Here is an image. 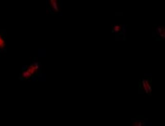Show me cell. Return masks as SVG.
<instances>
[{"mask_svg":"<svg viewBox=\"0 0 165 126\" xmlns=\"http://www.w3.org/2000/svg\"><path fill=\"white\" fill-rule=\"evenodd\" d=\"M39 69V64L37 62L33 63L23 71L21 77L23 79H28L36 73Z\"/></svg>","mask_w":165,"mask_h":126,"instance_id":"obj_1","label":"cell"},{"mask_svg":"<svg viewBox=\"0 0 165 126\" xmlns=\"http://www.w3.org/2000/svg\"><path fill=\"white\" fill-rule=\"evenodd\" d=\"M143 87L146 93H151V86H150L149 82L147 79H143L142 81Z\"/></svg>","mask_w":165,"mask_h":126,"instance_id":"obj_2","label":"cell"},{"mask_svg":"<svg viewBox=\"0 0 165 126\" xmlns=\"http://www.w3.org/2000/svg\"><path fill=\"white\" fill-rule=\"evenodd\" d=\"M50 4L51 7L54 10L58 11L59 9V5H58V1L56 0H51L50 1Z\"/></svg>","mask_w":165,"mask_h":126,"instance_id":"obj_3","label":"cell"},{"mask_svg":"<svg viewBox=\"0 0 165 126\" xmlns=\"http://www.w3.org/2000/svg\"><path fill=\"white\" fill-rule=\"evenodd\" d=\"M156 32L161 36V37L164 38L165 37V29L164 27L161 26H158Z\"/></svg>","mask_w":165,"mask_h":126,"instance_id":"obj_4","label":"cell"},{"mask_svg":"<svg viewBox=\"0 0 165 126\" xmlns=\"http://www.w3.org/2000/svg\"><path fill=\"white\" fill-rule=\"evenodd\" d=\"M5 41L4 40L3 37L0 34V48H2L5 47Z\"/></svg>","mask_w":165,"mask_h":126,"instance_id":"obj_5","label":"cell"},{"mask_svg":"<svg viewBox=\"0 0 165 126\" xmlns=\"http://www.w3.org/2000/svg\"><path fill=\"white\" fill-rule=\"evenodd\" d=\"M120 29H121V26L120 25H115L113 26L112 31L113 32H119Z\"/></svg>","mask_w":165,"mask_h":126,"instance_id":"obj_6","label":"cell"},{"mask_svg":"<svg viewBox=\"0 0 165 126\" xmlns=\"http://www.w3.org/2000/svg\"><path fill=\"white\" fill-rule=\"evenodd\" d=\"M142 121H136L135 123H134L133 125V126H143V125Z\"/></svg>","mask_w":165,"mask_h":126,"instance_id":"obj_7","label":"cell"}]
</instances>
